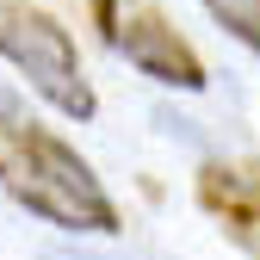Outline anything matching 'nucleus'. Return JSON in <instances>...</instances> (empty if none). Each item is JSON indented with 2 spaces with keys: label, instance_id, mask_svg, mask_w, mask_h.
<instances>
[{
  "label": "nucleus",
  "instance_id": "1",
  "mask_svg": "<svg viewBox=\"0 0 260 260\" xmlns=\"http://www.w3.org/2000/svg\"><path fill=\"white\" fill-rule=\"evenodd\" d=\"M0 155H7L0 180H7L13 199L25 211H38L44 223H56V230H87V236H118L124 230V217L106 199V186L93 180V168L56 137V130L31 124V118H13Z\"/></svg>",
  "mask_w": 260,
  "mask_h": 260
},
{
  "label": "nucleus",
  "instance_id": "2",
  "mask_svg": "<svg viewBox=\"0 0 260 260\" xmlns=\"http://www.w3.org/2000/svg\"><path fill=\"white\" fill-rule=\"evenodd\" d=\"M0 56H7L25 75V87L38 93V100H50L62 118L87 124L93 112H100L93 81L81 69V50H75L69 25H62L56 13L31 7V0H0Z\"/></svg>",
  "mask_w": 260,
  "mask_h": 260
},
{
  "label": "nucleus",
  "instance_id": "3",
  "mask_svg": "<svg viewBox=\"0 0 260 260\" xmlns=\"http://www.w3.org/2000/svg\"><path fill=\"white\" fill-rule=\"evenodd\" d=\"M112 44L124 50V62H130L137 75H149V81H161V87H180V93H199V87H205L199 50H192L155 7H130V13L118 19V38H112Z\"/></svg>",
  "mask_w": 260,
  "mask_h": 260
},
{
  "label": "nucleus",
  "instance_id": "4",
  "mask_svg": "<svg viewBox=\"0 0 260 260\" xmlns=\"http://www.w3.org/2000/svg\"><path fill=\"white\" fill-rule=\"evenodd\" d=\"M199 205L223 223L242 254L260 260V168H223V161H205L199 168Z\"/></svg>",
  "mask_w": 260,
  "mask_h": 260
},
{
  "label": "nucleus",
  "instance_id": "5",
  "mask_svg": "<svg viewBox=\"0 0 260 260\" xmlns=\"http://www.w3.org/2000/svg\"><path fill=\"white\" fill-rule=\"evenodd\" d=\"M211 19L230 31V38H242L254 56H260V0H205Z\"/></svg>",
  "mask_w": 260,
  "mask_h": 260
},
{
  "label": "nucleus",
  "instance_id": "6",
  "mask_svg": "<svg viewBox=\"0 0 260 260\" xmlns=\"http://www.w3.org/2000/svg\"><path fill=\"white\" fill-rule=\"evenodd\" d=\"M93 13H100V31H106V38H118V0H93Z\"/></svg>",
  "mask_w": 260,
  "mask_h": 260
},
{
  "label": "nucleus",
  "instance_id": "7",
  "mask_svg": "<svg viewBox=\"0 0 260 260\" xmlns=\"http://www.w3.org/2000/svg\"><path fill=\"white\" fill-rule=\"evenodd\" d=\"M0 168H7V155H0Z\"/></svg>",
  "mask_w": 260,
  "mask_h": 260
}]
</instances>
